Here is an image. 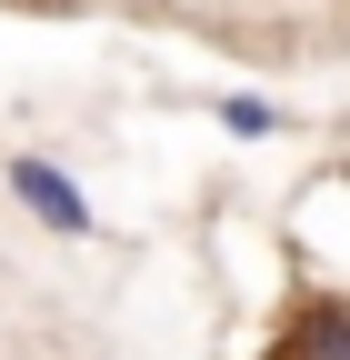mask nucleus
Returning <instances> with one entry per match:
<instances>
[{
    "label": "nucleus",
    "mask_w": 350,
    "mask_h": 360,
    "mask_svg": "<svg viewBox=\"0 0 350 360\" xmlns=\"http://www.w3.org/2000/svg\"><path fill=\"white\" fill-rule=\"evenodd\" d=\"M271 360H350V300L340 290H311V300L290 310V330H280Z\"/></svg>",
    "instance_id": "obj_2"
},
{
    "label": "nucleus",
    "mask_w": 350,
    "mask_h": 360,
    "mask_svg": "<svg viewBox=\"0 0 350 360\" xmlns=\"http://www.w3.org/2000/svg\"><path fill=\"white\" fill-rule=\"evenodd\" d=\"M0 180H11V200H20L40 231H51V240H91V231H101L91 191H80V180H70L51 150H11V160H0Z\"/></svg>",
    "instance_id": "obj_1"
},
{
    "label": "nucleus",
    "mask_w": 350,
    "mask_h": 360,
    "mask_svg": "<svg viewBox=\"0 0 350 360\" xmlns=\"http://www.w3.org/2000/svg\"><path fill=\"white\" fill-rule=\"evenodd\" d=\"M210 120H221L231 141H280V130H290V110L260 101V90H221V101H210Z\"/></svg>",
    "instance_id": "obj_3"
}]
</instances>
